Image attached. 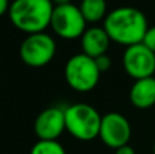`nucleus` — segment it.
<instances>
[{
	"instance_id": "20e7f679",
	"label": "nucleus",
	"mask_w": 155,
	"mask_h": 154,
	"mask_svg": "<svg viewBox=\"0 0 155 154\" xmlns=\"http://www.w3.org/2000/svg\"><path fill=\"white\" fill-rule=\"evenodd\" d=\"M65 82L72 90L79 93L91 92L97 87L101 71L93 57L84 53H76L67 60L64 67Z\"/></svg>"
},
{
	"instance_id": "423d86ee",
	"label": "nucleus",
	"mask_w": 155,
	"mask_h": 154,
	"mask_svg": "<svg viewBox=\"0 0 155 154\" xmlns=\"http://www.w3.org/2000/svg\"><path fill=\"white\" fill-rule=\"evenodd\" d=\"M86 19L80 12L79 5L72 3L54 5L52 14L51 27L56 35L64 40H75L80 38L86 32Z\"/></svg>"
},
{
	"instance_id": "39448f33",
	"label": "nucleus",
	"mask_w": 155,
	"mask_h": 154,
	"mask_svg": "<svg viewBox=\"0 0 155 154\" xmlns=\"http://www.w3.org/2000/svg\"><path fill=\"white\" fill-rule=\"evenodd\" d=\"M56 55V41L51 34L34 33L27 34L19 46L22 62L31 68H41L53 60Z\"/></svg>"
},
{
	"instance_id": "dca6fc26",
	"label": "nucleus",
	"mask_w": 155,
	"mask_h": 154,
	"mask_svg": "<svg viewBox=\"0 0 155 154\" xmlns=\"http://www.w3.org/2000/svg\"><path fill=\"white\" fill-rule=\"evenodd\" d=\"M114 154H135V150H134V147H131L129 145H124V146L116 149Z\"/></svg>"
},
{
	"instance_id": "9b49d317",
	"label": "nucleus",
	"mask_w": 155,
	"mask_h": 154,
	"mask_svg": "<svg viewBox=\"0 0 155 154\" xmlns=\"http://www.w3.org/2000/svg\"><path fill=\"white\" fill-rule=\"evenodd\" d=\"M132 105L139 109H147L155 105V78H143L134 82L129 90Z\"/></svg>"
},
{
	"instance_id": "ddd939ff",
	"label": "nucleus",
	"mask_w": 155,
	"mask_h": 154,
	"mask_svg": "<svg viewBox=\"0 0 155 154\" xmlns=\"http://www.w3.org/2000/svg\"><path fill=\"white\" fill-rule=\"evenodd\" d=\"M30 154H65V149L57 141H41L31 147Z\"/></svg>"
},
{
	"instance_id": "4468645a",
	"label": "nucleus",
	"mask_w": 155,
	"mask_h": 154,
	"mask_svg": "<svg viewBox=\"0 0 155 154\" xmlns=\"http://www.w3.org/2000/svg\"><path fill=\"white\" fill-rule=\"evenodd\" d=\"M94 60H95V64H97V67H98V70L101 71V72L107 71L110 68V65H112V59H110L106 53L101 55V56H98V57H95Z\"/></svg>"
},
{
	"instance_id": "0eeeda50",
	"label": "nucleus",
	"mask_w": 155,
	"mask_h": 154,
	"mask_svg": "<svg viewBox=\"0 0 155 154\" xmlns=\"http://www.w3.org/2000/svg\"><path fill=\"white\" fill-rule=\"evenodd\" d=\"M123 67L135 81L154 76L155 53L143 42L127 46L123 55Z\"/></svg>"
},
{
	"instance_id": "f8f14e48",
	"label": "nucleus",
	"mask_w": 155,
	"mask_h": 154,
	"mask_svg": "<svg viewBox=\"0 0 155 154\" xmlns=\"http://www.w3.org/2000/svg\"><path fill=\"white\" fill-rule=\"evenodd\" d=\"M79 8L87 23H97L99 21H104L107 15L106 0H82Z\"/></svg>"
},
{
	"instance_id": "6ab92c4d",
	"label": "nucleus",
	"mask_w": 155,
	"mask_h": 154,
	"mask_svg": "<svg viewBox=\"0 0 155 154\" xmlns=\"http://www.w3.org/2000/svg\"><path fill=\"white\" fill-rule=\"evenodd\" d=\"M154 154H155V143H154Z\"/></svg>"
},
{
	"instance_id": "f257e3e1",
	"label": "nucleus",
	"mask_w": 155,
	"mask_h": 154,
	"mask_svg": "<svg viewBox=\"0 0 155 154\" xmlns=\"http://www.w3.org/2000/svg\"><path fill=\"white\" fill-rule=\"evenodd\" d=\"M102 26L113 42L125 48L143 42L148 30L146 15L135 7H118L112 10L107 12Z\"/></svg>"
},
{
	"instance_id": "f3484780",
	"label": "nucleus",
	"mask_w": 155,
	"mask_h": 154,
	"mask_svg": "<svg viewBox=\"0 0 155 154\" xmlns=\"http://www.w3.org/2000/svg\"><path fill=\"white\" fill-rule=\"evenodd\" d=\"M10 0H0V16H3L10 10Z\"/></svg>"
},
{
	"instance_id": "a211bd4d",
	"label": "nucleus",
	"mask_w": 155,
	"mask_h": 154,
	"mask_svg": "<svg viewBox=\"0 0 155 154\" xmlns=\"http://www.w3.org/2000/svg\"><path fill=\"white\" fill-rule=\"evenodd\" d=\"M54 5H59V4H65V3H71V0H51Z\"/></svg>"
},
{
	"instance_id": "9d476101",
	"label": "nucleus",
	"mask_w": 155,
	"mask_h": 154,
	"mask_svg": "<svg viewBox=\"0 0 155 154\" xmlns=\"http://www.w3.org/2000/svg\"><path fill=\"white\" fill-rule=\"evenodd\" d=\"M110 42L112 40L106 33V30L104 29V26L87 27L80 37L82 53L95 59V57L106 53L110 46Z\"/></svg>"
},
{
	"instance_id": "6e6552de",
	"label": "nucleus",
	"mask_w": 155,
	"mask_h": 154,
	"mask_svg": "<svg viewBox=\"0 0 155 154\" xmlns=\"http://www.w3.org/2000/svg\"><path fill=\"white\" fill-rule=\"evenodd\" d=\"M131 134V124L124 115L109 112L102 116L98 138L105 146L116 150L124 145H128Z\"/></svg>"
},
{
	"instance_id": "1a4fd4ad",
	"label": "nucleus",
	"mask_w": 155,
	"mask_h": 154,
	"mask_svg": "<svg viewBox=\"0 0 155 154\" xmlns=\"http://www.w3.org/2000/svg\"><path fill=\"white\" fill-rule=\"evenodd\" d=\"M65 131L64 108L49 106L44 109L34 122V132L41 141H57Z\"/></svg>"
},
{
	"instance_id": "7ed1b4c3",
	"label": "nucleus",
	"mask_w": 155,
	"mask_h": 154,
	"mask_svg": "<svg viewBox=\"0 0 155 154\" xmlns=\"http://www.w3.org/2000/svg\"><path fill=\"white\" fill-rule=\"evenodd\" d=\"M65 131L78 141L88 142L98 138L102 116L94 106L78 102L64 108Z\"/></svg>"
},
{
	"instance_id": "f03ea898",
	"label": "nucleus",
	"mask_w": 155,
	"mask_h": 154,
	"mask_svg": "<svg viewBox=\"0 0 155 154\" xmlns=\"http://www.w3.org/2000/svg\"><path fill=\"white\" fill-rule=\"evenodd\" d=\"M53 8L54 4L51 0H12L8 16L18 30L34 34L51 27Z\"/></svg>"
},
{
	"instance_id": "2eb2a0df",
	"label": "nucleus",
	"mask_w": 155,
	"mask_h": 154,
	"mask_svg": "<svg viewBox=\"0 0 155 154\" xmlns=\"http://www.w3.org/2000/svg\"><path fill=\"white\" fill-rule=\"evenodd\" d=\"M143 44L155 53V26L148 27L147 33H146L144 38H143Z\"/></svg>"
}]
</instances>
